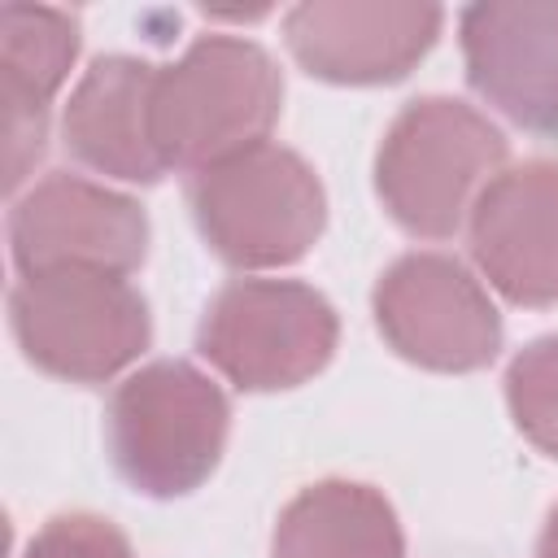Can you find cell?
<instances>
[{
    "instance_id": "1",
    "label": "cell",
    "mask_w": 558,
    "mask_h": 558,
    "mask_svg": "<svg viewBox=\"0 0 558 558\" xmlns=\"http://www.w3.org/2000/svg\"><path fill=\"white\" fill-rule=\"evenodd\" d=\"M283 109L275 57L244 35H201L153 78V144L166 170H205L266 144Z\"/></svg>"
},
{
    "instance_id": "2",
    "label": "cell",
    "mask_w": 558,
    "mask_h": 558,
    "mask_svg": "<svg viewBox=\"0 0 558 558\" xmlns=\"http://www.w3.org/2000/svg\"><path fill=\"white\" fill-rule=\"evenodd\" d=\"M510 144L475 105L453 96L410 100L375 153V192L388 218L418 240H449L480 192L506 170Z\"/></svg>"
},
{
    "instance_id": "3",
    "label": "cell",
    "mask_w": 558,
    "mask_h": 558,
    "mask_svg": "<svg viewBox=\"0 0 558 558\" xmlns=\"http://www.w3.org/2000/svg\"><path fill=\"white\" fill-rule=\"evenodd\" d=\"M227 432V392L183 357H157L131 371L105 414L113 471L153 501L196 493L218 471Z\"/></svg>"
},
{
    "instance_id": "4",
    "label": "cell",
    "mask_w": 558,
    "mask_h": 558,
    "mask_svg": "<svg viewBox=\"0 0 558 558\" xmlns=\"http://www.w3.org/2000/svg\"><path fill=\"white\" fill-rule=\"evenodd\" d=\"M201 240L235 270L301 262L327 227V192L314 166L283 144H253L187 179Z\"/></svg>"
},
{
    "instance_id": "5",
    "label": "cell",
    "mask_w": 558,
    "mask_h": 558,
    "mask_svg": "<svg viewBox=\"0 0 558 558\" xmlns=\"http://www.w3.org/2000/svg\"><path fill=\"white\" fill-rule=\"evenodd\" d=\"M9 327L22 357L65 384H105L153 340L140 288L105 270L22 275L9 292Z\"/></svg>"
},
{
    "instance_id": "6",
    "label": "cell",
    "mask_w": 558,
    "mask_h": 558,
    "mask_svg": "<svg viewBox=\"0 0 558 558\" xmlns=\"http://www.w3.org/2000/svg\"><path fill=\"white\" fill-rule=\"evenodd\" d=\"M340 344L336 305L301 279H235L201 314V357L240 392L314 379Z\"/></svg>"
},
{
    "instance_id": "7",
    "label": "cell",
    "mask_w": 558,
    "mask_h": 558,
    "mask_svg": "<svg viewBox=\"0 0 558 558\" xmlns=\"http://www.w3.org/2000/svg\"><path fill=\"white\" fill-rule=\"evenodd\" d=\"M384 344L440 375L484 371L501 349V314L488 288L449 253L397 257L371 292Z\"/></svg>"
},
{
    "instance_id": "8",
    "label": "cell",
    "mask_w": 558,
    "mask_h": 558,
    "mask_svg": "<svg viewBox=\"0 0 558 558\" xmlns=\"http://www.w3.org/2000/svg\"><path fill=\"white\" fill-rule=\"evenodd\" d=\"M148 253V214L135 196L57 170L9 209V257L17 275L105 270L131 275Z\"/></svg>"
},
{
    "instance_id": "9",
    "label": "cell",
    "mask_w": 558,
    "mask_h": 558,
    "mask_svg": "<svg viewBox=\"0 0 558 558\" xmlns=\"http://www.w3.org/2000/svg\"><path fill=\"white\" fill-rule=\"evenodd\" d=\"M440 22V4L305 0L283 13V44L310 78L379 87L405 78L432 52Z\"/></svg>"
},
{
    "instance_id": "10",
    "label": "cell",
    "mask_w": 558,
    "mask_h": 558,
    "mask_svg": "<svg viewBox=\"0 0 558 558\" xmlns=\"http://www.w3.org/2000/svg\"><path fill=\"white\" fill-rule=\"evenodd\" d=\"M466 83L523 131L558 135V0H484L458 13Z\"/></svg>"
},
{
    "instance_id": "11",
    "label": "cell",
    "mask_w": 558,
    "mask_h": 558,
    "mask_svg": "<svg viewBox=\"0 0 558 558\" xmlns=\"http://www.w3.org/2000/svg\"><path fill=\"white\" fill-rule=\"evenodd\" d=\"M466 244L480 275L510 305H558V161L532 157L506 166L480 192Z\"/></svg>"
},
{
    "instance_id": "12",
    "label": "cell",
    "mask_w": 558,
    "mask_h": 558,
    "mask_svg": "<svg viewBox=\"0 0 558 558\" xmlns=\"http://www.w3.org/2000/svg\"><path fill=\"white\" fill-rule=\"evenodd\" d=\"M78 57V22L52 4L9 0L0 9V105L4 187L17 192L48 148V105Z\"/></svg>"
},
{
    "instance_id": "13",
    "label": "cell",
    "mask_w": 558,
    "mask_h": 558,
    "mask_svg": "<svg viewBox=\"0 0 558 558\" xmlns=\"http://www.w3.org/2000/svg\"><path fill=\"white\" fill-rule=\"evenodd\" d=\"M153 78V61L122 52L96 57L83 70L61 113V140L78 166L122 183H157L166 174L148 122Z\"/></svg>"
},
{
    "instance_id": "14",
    "label": "cell",
    "mask_w": 558,
    "mask_h": 558,
    "mask_svg": "<svg viewBox=\"0 0 558 558\" xmlns=\"http://www.w3.org/2000/svg\"><path fill=\"white\" fill-rule=\"evenodd\" d=\"M405 536L388 497L357 480L301 488L270 536V558H401Z\"/></svg>"
},
{
    "instance_id": "15",
    "label": "cell",
    "mask_w": 558,
    "mask_h": 558,
    "mask_svg": "<svg viewBox=\"0 0 558 558\" xmlns=\"http://www.w3.org/2000/svg\"><path fill=\"white\" fill-rule=\"evenodd\" d=\"M506 405L523 440L545 458H558V336H541L510 357Z\"/></svg>"
},
{
    "instance_id": "16",
    "label": "cell",
    "mask_w": 558,
    "mask_h": 558,
    "mask_svg": "<svg viewBox=\"0 0 558 558\" xmlns=\"http://www.w3.org/2000/svg\"><path fill=\"white\" fill-rule=\"evenodd\" d=\"M22 558H135V549L118 532V523L74 510V514H52L26 541Z\"/></svg>"
},
{
    "instance_id": "17",
    "label": "cell",
    "mask_w": 558,
    "mask_h": 558,
    "mask_svg": "<svg viewBox=\"0 0 558 558\" xmlns=\"http://www.w3.org/2000/svg\"><path fill=\"white\" fill-rule=\"evenodd\" d=\"M536 558H558V506L549 510L545 527H541V541H536Z\"/></svg>"
}]
</instances>
